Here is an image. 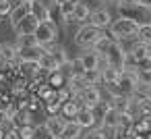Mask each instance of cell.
Returning <instances> with one entry per match:
<instances>
[{
    "label": "cell",
    "mask_w": 151,
    "mask_h": 139,
    "mask_svg": "<svg viewBox=\"0 0 151 139\" xmlns=\"http://www.w3.org/2000/svg\"><path fill=\"white\" fill-rule=\"evenodd\" d=\"M101 60H104L106 67H114L118 71H124V67L128 62V54H126V48L122 46V42L112 40L108 50H106V54L101 56Z\"/></svg>",
    "instance_id": "obj_1"
},
{
    "label": "cell",
    "mask_w": 151,
    "mask_h": 139,
    "mask_svg": "<svg viewBox=\"0 0 151 139\" xmlns=\"http://www.w3.org/2000/svg\"><path fill=\"white\" fill-rule=\"evenodd\" d=\"M35 40H37V46L42 50H50L52 46H56V40H58V27L54 25V21H42L35 29Z\"/></svg>",
    "instance_id": "obj_2"
},
{
    "label": "cell",
    "mask_w": 151,
    "mask_h": 139,
    "mask_svg": "<svg viewBox=\"0 0 151 139\" xmlns=\"http://www.w3.org/2000/svg\"><path fill=\"white\" fill-rule=\"evenodd\" d=\"M108 29H110V38H112V40L122 42V40H132V38H137L139 25H134L132 21H126V19H116V21H112V25H110Z\"/></svg>",
    "instance_id": "obj_3"
},
{
    "label": "cell",
    "mask_w": 151,
    "mask_h": 139,
    "mask_svg": "<svg viewBox=\"0 0 151 139\" xmlns=\"http://www.w3.org/2000/svg\"><path fill=\"white\" fill-rule=\"evenodd\" d=\"M118 15L120 19H126V21H132L134 25H149L151 23V13L141 9L139 4H132V7H122L118 4Z\"/></svg>",
    "instance_id": "obj_4"
},
{
    "label": "cell",
    "mask_w": 151,
    "mask_h": 139,
    "mask_svg": "<svg viewBox=\"0 0 151 139\" xmlns=\"http://www.w3.org/2000/svg\"><path fill=\"white\" fill-rule=\"evenodd\" d=\"M101 35H106L104 31H99V29H95V27H91V25H81L79 29H77V33H75V44L79 46V48H93V44L101 38Z\"/></svg>",
    "instance_id": "obj_5"
},
{
    "label": "cell",
    "mask_w": 151,
    "mask_h": 139,
    "mask_svg": "<svg viewBox=\"0 0 151 139\" xmlns=\"http://www.w3.org/2000/svg\"><path fill=\"white\" fill-rule=\"evenodd\" d=\"M112 13L108 11V9H104V7H99V9H95V11H91V15H89V21H87V25H91V27H95V29H99V31H104V29H108L110 25H112Z\"/></svg>",
    "instance_id": "obj_6"
},
{
    "label": "cell",
    "mask_w": 151,
    "mask_h": 139,
    "mask_svg": "<svg viewBox=\"0 0 151 139\" xmlns=\"http://www.w3.org/2000/svg\"><path fill=\"white\" fill-rule=\"evenodd\" d=\"M118 112L106 102V110H104V116H101V129L104 131H116L118 129Z\"/></svg>",
    "instance_id": "obj_7"
},
{
    "label": "cell",
    "mask_w": 151,
    "mask_h": 139,
    "mask_svg": "<svg viewBox=\"0 0 151 139\" xmlns=\"http://www.w3.org/2000/svg\"><path fill=\"white\" fill-rule=\"evenodd\" d=\"M0 62H2L6 69H13L17 62V48L15 44H2L0 46Z\"/></svg>",
    "instance_id": "obj_8"
},
{
    "label": "cell",
    "mask_w": 151,
    "mask_h": 139,
    "mask_svg": "<svg viewBox=\"0 0 151 139\" xmlns=\"http://www.w3.org/2000/svg\"><path fill=\"white\" fill-rule=\"evenodd\" d=\"M37 25H40V21H37L33 15H27V17L15 27V31H17V35H33L35 29H37Z\"/></svg>",
    "instance_id": "obj_9"
},
{
    "label": "cell",
    "mask_w": 151,
    "mask_h": 139,
    "mask_svg": "<svg viewBox=\"0 0 151 139\" xmlns=\"http://www.w3.org/2000/svg\"><path fill=\"white\" fill-rule=\"evenodd\" d=\"M44 52L46 50H42L40 46H35V48H23V50H17V60L19 62H37Z\"/></svg>",
    "instance_id": "obj_10"
},
{
    "label": "cell",
    "mask_w": 151,
    "mask_h": 139,
    "mask_svg": "<svg viewBox=\"0 0 151 139\" xmlns=\"http://www.w3.org/2000/svg\"><path fill=\"white\" fill-rule=\"evenodd\" d=\"M95 120H97V118H95V112L89 110V108H81L79 114H77V118H75V122H77L81 129H87V131L95 127Z\"/></svg>",
    "instance_id": "obj_11"
},
{
    "label": "cell",
    "mask_w": 151,
    "mask_h": 139,
    "mask_svg": "<svg viewBox=\"0 0 151 139\" xmlns=\"http://www.w3.org/2000/svg\"><path fill=\"white\" fill-rule=\"evenodd\" d=\"M89 15H91V9L87 2H83V0H75V11H73V21L75 23H85L89 21Z\"/></svg>",
    "instance_id": "obj_12"
},
{
    "label": "cell",
    "mask_w": 151,
    "mask_h": 139,
    "mask_svg": "<svg viewBox=\"0 0 151 139\" xmlns=\"http://www.w3.org/2000/svg\"><path fill=\"white\" fill-rule=\"evenodd\" d=\"M27 15H29V0H23V2H21L19 7H15L13 13L9 15V19H11V27L15 29V27L27 17Z\"/></svg>",
    "instance_id": "obj_13"
},
{
    "label": "cell",
    "mask_w": 151,
    "mask_h": 139,
    "mask_svg": "<svg viewBox=\"0 0 151 139\" xmlns=\"http://www.w3.org/2000/svg\"><path fill=\"white\" fill-rule=\"evenodd\" d=\"M79 58H81V62H83V69H85V71L99 69V64H104L101 56H99V54H95L93 50H85V52H83Z\"/></svg>",
    "instance_id": "obj_14"
},
{
    "label": "cell",
    "mask_w": 151,
    "mask_h": 139,
    "mask_svg": "<svg viewBox=\"0 0 151 139\" xmlns=\"http://www.w3.org/2000/svg\"><path fill=\"white\" fill-rule=\"evenodd\" d=\"M52 58H54V62L58 64V69L62 71V67H68V54H66V48H62V46H52L50 50H46Z\"/></svg>",
    "instance_id": "obj_15"
},
{
    "label": "cell",
    "mask_w": 151,
    "mask_h": 139,
    "mask_svg": "<svg viewBox=\"0 0 151 139\" xmlns=\"http://www.w3.org/2000/svg\"><path fill=\"white\" fill-rule=\"evenodd\" d=\"M81 108H83V106H81L77 100H68V102L62 104V108H60V116H62V118H70V120H75Z\"/></svg>",
    "instance_id": "obj_16"
},
{
    "label": "cell",
    "mask_w": 151,
    "mask_h": 139,
    "mask_svg": "<svg viewBox=\"0 0 151 139\" xmlns=\"http://www.w3.org/2000/svg\"><path fill=\"white\" fill-rule=\"evenodd\" d=\"M60 137H62V139H81V137H83V129H81L75 120H66V125H64Z\"/></svg>",
    "instance_id": "obj_17"
},
{
    "label": "cell",
    "mask_w": 151,
    "mask_h": 139,
    "mask_svg": "<svg viewBox=\"0 0 151 139\" xmlns=\"http://www.w3.org/2000/svg\"><path fill=\"white\" fill-rule=\"evenodd\" d=\"M64 125H66V120H64L60 114L48 116V120H46V127H48V131H50V135H52V137H54V135H60V133H62V129H64Z\"/></svg>",
    "instance_id": "obj_18"
},
{
    "label": "cell",
    "mask_w": 151,
    "mask_h": 139,
    "mask_svg": "<svg viewBox=\"0 0 151 139\" xmlns=\"http://www.w3.org/2000/svg\"><path fill=\"white\" fill-rule=\"evenodd\" d=\"M29 15H33L40 23H42V21H50V19H52V15H50V13H48L40 2H37V0H29Z\"/></svg>",
    "instance_id": "obj_19"
},
{
    "label": "cell",
    "mask_w": 151,
    "mask_h": 139,
    "mask_svg": "<svg viewBox=\"0 0 151 139\" xmlns=\"http://www.w3.org/2000/svg\"><path fill=\"white\" fill-rule=\"evenodd\" d=\"M37 67H40V73H48V75H50V73L60 71V69H58V64L54 62V58H52L48 52H44V54H42V58L37 60Z\"/></svg>",
    "instance_id": "obj_20"
},
{
    "label": "cell",
    "mask_w": 151,
    "mask_h": 139,
    "mask_svg": "<svg viewBox=\"0 0 151 139\" xmlns=\"http://www.w3.org/2000/svg\"><path fill=\"white\" fill-rule=\"evenodd\" d=\"M120 73H122V71L104 64V67H101V83H106V87H108V85H116V81L120 79Z\"/></svg>",
    "instance_id": "obj_21"
},
{
    "label": "cell",
    "mask_w": 151,
    "mask_h": 139,
    "mask_svg": "<svg viewBox=\"0 0 151 139\" xmlns=\"http://www.w3.org/2000/svg\"><path fill=\"white\" fill-rule=\"evenodd\" d=\"M108 104H110L118 114H124V112L128 110V106H130V98H126V96H112Z\"/></svg>",
    "instance_id": "obj_22"
},
{
    "label": "cell",
    "mask_w": 151,
    "mask_h": 139,
    "mask_svg": "<svg viewBox=\"0 0 151 139\" xmlns=\"http://www.w3.org/2000/svg\"><path fill=\"white\" fill-rule=\"evenodd\" d=\"M11 125H13V129H19V127H25V125H33L31 112H29V110H19V112H15V116L11 118Z\"/></svg>",
    "instance_id": "obj_23"
},
{
    "label": "cell",
    "mask_w": 151,
    "mask_h": 139,
    "mask_svg": "<svg viewBox=\"0 0 151 139\" xmlns=\"http://www.w3.org/2000/svg\"><path fill=\"white\" fill-rule=\"evenodd\" d=\"M46 83H48L52 89H60V87H64V85H66V75H64L62 71L50 73V75H48V79H46Z\"/></svg>",
    "instance_id": "obj_24"
},
{
    "label": "cell",
    "mask_w": 151,
    "mask_h": 139,
    "mask_svg": "<svg viewBox=\"0 0 151 139\" xmlns=\"http://www.w3.org/2000/svg\"><path fill=\"white\" fill-rule=\"evenodd\" d=\"M83 81H85V85L97 87V85L101 83V69H91V71H85V73H83Z\"/></svg>",
    "instance_id": "obj_25"
},
{
    "label": "cell",
    "mask_w": 151,
    "mask_h": 139,
    "mask_svg": "<svg viewBox=\"0 0 151 139\" xmlns=\"http://www.w3.org/2000/svg\"><path fill=\"white\" fill-rule=\"evenodd\" d=\"M27 102H29V93H27V91L13 93V108H15V112H19V110H27Z\"/></svg>",
    "instance_id": "obj_26"
},
{
    "label": "cell",
    "mask_w": 151,
    "mask_h": 139,
    "mask_svg": "<svg viewBox=\"0 0 151 139\" xmlns=\"http://www.w3.org/2000/svg\"><path fill=\"white\" fill-rule=\"evenodd\" d=\"M35 46H37L35 35H17V44H15L17 50H23V48H35Z\"/></svg>",
    "instance_id": "obj_27"
},
{
    "label": "cell",
    "mask_w": 151,
    "mask_h": 139,
    "mask_svg": "<svg viewBox=\"0 0 151 139\" xmlns=\"http://www.w3.org/2000/svg\"><path fill=\"white\" fill-rule=\"evenodd\" d=\"M83 73H85V69H83V62L79 56L68 60V77H83Z\"/></svg>",
    "instance_id": "obj_28"
},
{
    "label": "cell",
    "mask_w": 151,
    "mask_h": 139,
    "mask_svg": "<svg viewBox=\"0 0 151 139\" xmlns=\"http://www.w3.org/2000/svg\"><path fill=\"white\" fill-rule=\"evenodd\" d=\"M137 42L145 44L151 48V25H141L139 31H137Z\"/></svg>",
    "instance_id": "obj_29"
},
{
    "label": "cell",
    "mask_w": 151,
    "mask_h": 139,
    "mask_svg": "<svg viewBox=\"0 0 151 139\" xmlns=\"http://www.w3.org/2000/svg\"><path fill=\"white\" fill-rule=\"evenodd\" d=\"M110 42H112V38H110V35H101V38L93 44V48H91V50H93L95 54L104 56V54H106V50H108V46H110Z\"/></svg>",
    "instance_id": "obj_30"
},
{
    "label": "cell",
    "mask_w": 151,
    "mask_h": 139,
    "mask_svg": "<svg viewBox=\"0 0 151 139\" xmlns=\"http://www.w3.org/2000/svg\"><path fill=\"white\" fill-rule=\"evenodd\" d=\"M44 108H46V112H48V116H54V114H60V108H62V102H58V98L54 96V98H50V100H46V104H44Z\"/></svg>",
    "instance_id": "obj_31"
},
{
    "label": "cell",
    "mask_w": 151,
    "mask_h": 139,
    "mask_svg": "<svg viewBox=\"0 0 151 139\" xmlns=\"http://www.w3.org/2000/svg\"><path fill=\"white\" fill-rule=\"evenodd\" d=\"M137 102V100H134ZM139 106V118H151V98H145V100H139L137 102Z\"/></svg>",
    "instance_id": "obj_32"
},
{
    "label": "cell",
    "mask_w": 151,
    "mask_h": 139,
    "mask_svg": "<svg viewBox=\"0 0 151 139\" xmlns=\"http://www.w3.org/2000/svg\"><path fill=\"white\" fill-rule=\"evenodd\" d=\"M54 96H56V89H52L48 83H42L40 85V89H37V100L40 102H46V100H50Z\"/></svg>",
    "instance_id": "obj_33"
},
{
    "label": "cell",
    "mask_w": 151,
    "mask_h": 139,
    "mask_svg": "<svg viewBox=\"0 0 151 139\" xmlns=\"http://www.w3.org/2000/svg\"><path fill=\"white\" fill-rule=\"evenodd\" d=\"M73 11H75V0H70V2H64V4L60 7V13H62L64 23H73Z\"/></svg>",
    "instance_id": "obj_34"
},
{
    "label": "cell",
    "mask_w": 151,
    "mask_h": 139,
    "mask_svg": "<svg viewBox=\"0 0 151 139\" xmlns=\"http://www.w3.org/2000/svg\"><path fill=\"white\" fill-rule=\"evenodd\" d=\"M50 131L46 127V122H40V125H33V139H50Z\"/></svg>",
    "instance_id": "obj_35"
},
{
    "label": "cell",
    "mask_w": 151,
    "mask_h": 139,
    "mask_svg": "<svg viewBox=\"0 0 151 139\" xmlns=\"http://www.w3.org/2000/svg\"><path fill=\"white\" fill-rule=\"evenodd\" d=\"M137 81H139L141 85H147V87H151V71L137 69Z\"/></svg>",
    "instance_id": "obj_36"
},
{
    "label": "cell",
    "mask_w": 151,
    "mask_h": 139,
    "mask_svg": "<svg viewBox=\"0 0 151 139\" xmlns=\"http://www.w3.org/2000/svg\"><path fill=\"white\" fill-rule=\"evenodd\" d=\"M81 139H108V135L104 129H89L87 133H83Z\"/></svg>",
    "instance_id": "obj_37"
},
{
    "label": "cell",
    "mask_w": 151,
    "mask_h": 139,
    "mask_svg": "<svg viewBox=\"0 0 151 139\" xmlns=\"http://www.w3.org/2000/svg\"><path fill=\"white\" fill-rule=\"evenodd\" d=\"M56 98H58V102H68V100H73V93H70V89L64 85V87H60V89H56Z\"/></svg>",
    "instance_id": "obj_38"
},
{
    "label": "cell",
    "mask_w": 151,
    "mask_h": 139,
    "mask_svg": "<svg viewBox=\"0 0 151 139\" xmlns=\"http://www.w3.org/2000/svg\"><path fill=\"white\" fill-rule=\"evenodd\" d=\"M17 133H19V139H33V125L19 127V129H17Z\"/></svg>",
    "instance_id": "obj_39"
},
{
    "label": "cell",
    "mask_w": 151,
    "mask_h": 139,
    "mask_svg": "<svg viewBox=\"0 0 151 139\" xmlns=\"http://www.w3.org/2000/svg\"><path fill=\"white\" fill-rule=\"evenodd\" d=\"M13 4L9 2V0H2V2H0V19H2V17H9L11 13H13Z\"/></svg>",
    "instance_id": "obj_40"
},
{
    "label": "cell",
    "mask_w": 151,
    "mask_h": 139,
    "mask_svg": "<svg viewBox=\"0 0 151 139\" xmlns=\"http://www.w3.org/2000/svg\"><path fill=\"white\" fill-rule=\"evenodd\" d=\"M37 2H40V4L50 13V15H52V11L56 9V0H37Z\"/></svg>",
    "instance_id": "obj_41"
},
{
    "label": "cell",
    "mask_w": 151,
    "mask_h": 139,
    "mask_svg": "<svg viewBox=\"0 0 151 139\" xmlns=\"http://www.w3.org/2000/svg\"><path fill=\"white\" fill-rule=\"evenodd\" d=\"M11 81H13V73H0V85H11Z\"/></svg>",
    "instance_id": "obj_42"
},
{
    "label": "cell",
    "mask_w": 151,
    "mask_h": 139,
    "mask_svg": "<svg viewBox=\"0 0 151 139\" xmlns=\"http://www.w3.org/2000/svg\"><path fill=\"white\" fill-rule=\"evenodd\" d=\"M4 139H19L17 129H9V131H4Z\"/></svg>",
    "instance_id": "obj_43"
},
{
    "label": "cell",
    "mask_w": 151,
    "mask_h": 139,
    "mask_svg": "<svg viewBox=\"0 0 151 139\" xmlns=\"http://www.w3.org/2000/svg\"><path fill=\"white\" fill-rule=\"evenodd\" d=\"M141 9H145V11H149L151 13V0H139V2H137Z\"/></svg>",
    "instance_id": "obj_44"
},
{
    "label": "cell",
    "mask_w": 151,
    "mask_h": 139,
    "mask_svg": "<svg viewBox=\"0 0 151 139\" xmlns=\"http://www.w3.org/2000/svg\"><path fill=\"white\" fill-rule=\"evenodd\" d=\"M139 0H118L116 4H122V7H132V4H137Z\"/></svg>",
    "instance_id": "obj_45"
},
{
    "label": "cell",
    "mask_w": 151,
    "mask_h": 139,
    "mask_svg": "<svg viewBox=\"0 0 151 139\" xmlns=\"http://www.w3.org/2000/svg\"><path fill=\"white\" fill-rule=\"evenodd\" d=\"M64 2H70V0H56V7H62Z\"/></svg>",
    "instance_id": "obj_46"
},
{
    "label": "cell",
    "mask_w": 151,
    "mask_h": 139,
    "mask_svg": "<svg viewBox=\"0 0 151 139\" xmlns=\"http://www.w3.org/2000/svg\"><path fill=\"white\" fill-rule=\"evenodd\" d=\"M99 2H104V4H110V2H118V0H99Z\"/></svg>",
    "instance_id": "obj_47"
},
{
    "label": "cell",
    "mask_w": 151,
    "mask_h": 139,
    "mask_svg": "<svg viewBox=\"0 0 151 139\" xmlns=\"http://www.w3.org/2000/svg\"><path fill=\"white\" fill-rule=\"evenodd\" d=\"M0 139H4V127H0Z\"/></svg>",
    "instance_id": "obj_48"
},
{
    "label": "cell",
    "mask_w": 151,
    "mask_h": 139,
    "mask_svg": "<svg viewBox=\"0 0 151 139\" xmlns=\"http://www.w3.org/2000/svg\"><path fill=\"white\" fill-rule=\"evenodd\" d=\"M116 139H130V137H126V135H118Z\"/></svg>",
    "instance_id": "obj_49"
},
{
    "label": "cell",
    "mask_w": 151,
    "mask_h": 139,
    "mask_svg": "<svg viewBox=\"0 0 151 139\" xmlns=\"http://www.w3.org/2000/svg\"><path fill=\"white\" fill-rule=\"evenodd\" d=\"M50 139H62V137H60V135H54V137H50Z\"/></svg>",
    "instance_id": "obj_50"
},
{
    "label": "cell",
    "mask_w": 151,
    "mask_h": 139,
    "mask_svg": "<svg viewBox=\"0 0 151 139\" xmlns=\"http://www.w3.org/2000/svg\"><path fill=\"white\" fill-rule=\"evenodd\" d=\"M149 98H151V87H149Z\"/></svg>",
    "instance_id": "obj_51"
},
{
    "label": "cell",
    "mask_w": 151,
    "mask_h": 139,
    "mask_svg": "<svg viewBox=\"0 0 151 139\" xmlns=\"http://www.w3.org/2000/svg\"><path fill=\"white\" fill-rule=\"evenodd\" d=\"M0 21H2V19H0Z\"/></svg>",
    "instance_id": "obj_52"
},
{
    "label": "cell",
    "mask_w": 151,
    "mask_h": 139,
    "mask_svg": "<svg viewBox=\"0 0 151 139\" xmlns=\"http://www.w3.org/2000/svg\"><path fill=\"white\" fill-rule=\"evenodd\" d=\"M149 25H151V23H149Z\"/></svg>",
    "instance_id": "obj_53"
}]
</instances>
